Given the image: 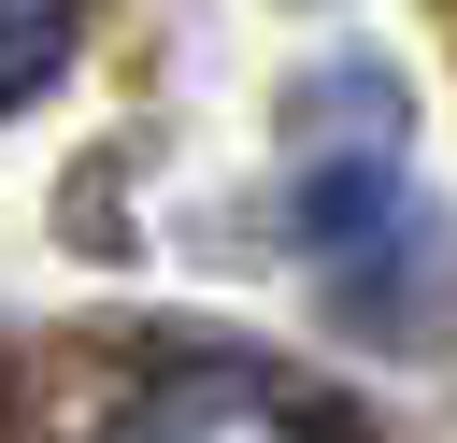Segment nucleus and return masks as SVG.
Masks as SVG:
<instances>
[{"label": "nucleus", "mask_w": 457, "mask_h": 443, "mask_svg": "<svg viewBox=\"0 0 457 443\" xmlns=\"http://www.w3.org/2000/svg\"><path fill=\"white\" fill-rule=\"evenodd\" d=\"M129 443H300V414H286V400H257V386H171Z\"/></svg>", "instance_id": "1"}]
</instances>
